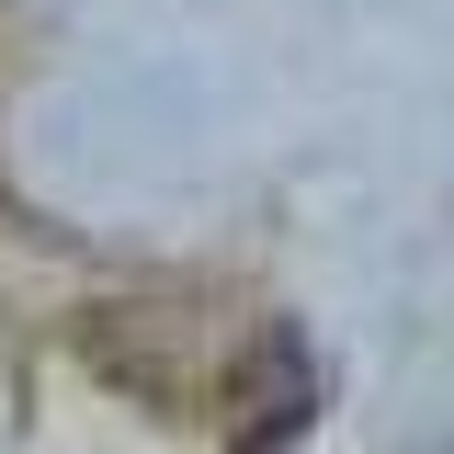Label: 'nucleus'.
I'll return each instance as SVG.
<instances>
[{
  "instance_id": "obj_1",
  "label": "nucleus",
  "mask_w": 454,
  "mask_h": 454,
  "mask_svg": "<svg viewBox=\"0 0 454 454\" xmlns=\"http://www.w3.org/2000/svg\"><path fill=\"white\" fill-rule=\"evenodd\" d=\"M227 454H295L307 443V420H318V364H307V340L295 330H262L250 340V364H239V387H227Z\"/></svg>"
}]
</instances>
